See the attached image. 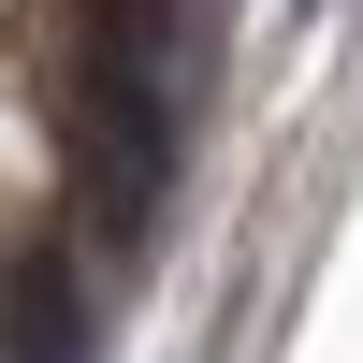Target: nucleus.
<instances>
[{
  "label": "nucleus",
  "instance_id": "obj_2",
  "mask_svg": "<svg viewBox=\"0 0 363 363\" xmlns=\"http://www.w3.org/2000/svg\"><path fill=\"white\" fill-rule=\"evenodd\" d=\"M0 363H87V291H73L58 247L0 262Z\"/></svg>",
  "mask_w": 363,
  "mask_h": 363
},
{
  "label": "nucleus",
  "instance_id": "obj_1",
  "mask_svg": "<svg viewBox=\"0 0 363 363\" xmlns=\"http://www.w3.org/2000/svg\"><path fill=\"white\" fill-rule=\"evenodd\" d=\"M73 203H87L102 247H145L160 203H174V29H160V0H102V29H87Z\"/></svg>",
  "mask_w": 363,
  "mask_h": 363
}]
</instances>
